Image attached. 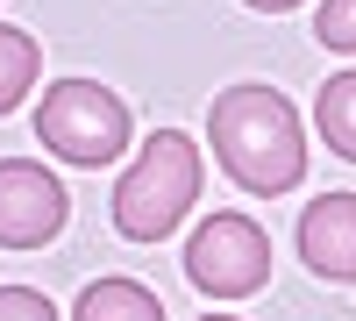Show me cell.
<instances>
[{"mask_svg":"<svg viewBox=\"0 0 356 321\" xmlns=\"http://www.w3.org/2000/svg\"><path fill=\"white\" fill-rule=\"evenodd\" d=\"M207 136H214V164L257 200H278L307 179V129L278 86H221L207 107Z\"/></svg>","mask_w":356,"mask_h":321,"instance_id":"cell-1","label":"cell"},{"mask_svg":"<svg viewBox=\"0 0 356 321\" xmlns=\"http://www.w3.org/2000/svg\"><path fill=\"white\" fill-rule=\"evenodd\" d=\"M200 200V150L193 136L178 129H150L143 136L136 164L122 171V186H114V228H122L129 243H164L178 221H186V208Z\"/></svg>","mask_w":356,"mask_h":321,"instance_id":"cell-2","label":"cell"},{"mask_svg":"<svg viewBox=\"0 0 356 321\" xmlns=\"http://www.w3.org/2000/svg\"><path fill=\"white\" fill-rule=\"evenodd\" d=\"M36 136H43V150H57L65 164H86V171H100L129 150V107L107 93L100 79H57L43 86V107H36Z\"/></svg>","mask_w":356,"mask_h":321,"instance_id":"cell-3","label":"cell"},{"mask_svg":"<svg viewBox=\"0 0 356 321\" xmlns=\"http://www.w3.org/2000/svg\"><path fill=\"white\" fill-rule=\"evenodd\" d=\"M186 279L207 300H243L271 279V236L250 214H207L186 243Z\"/></svg>","mask_w":356,"mask_h":321,"instance_id":"cell-4","label":"cell"},{"mask_svg":"<svg viewBox=\"0 0 356 321\" xmlns=\"http://www.w3.org/2000/svg\"><path fill=\"white\" fill-rule=\"evenodd\" d=\"M65 179L36 157H0V250H43L65 228Z\"/></svg>","mask_w":356,"mask_h":321,"instance_id":"cell-5","label":"cell"},{"mask_svg":"<svg viewBox=\"0 0 356 321\" xmlns=\"http://www.w3.org/2000/svg\"><path fill=\"white\" fill-rule=\"evenodd\" d=\"M300 257L314 279L356 285V193H321L300 214Z\"/></svg>","mask_w":356,"mask_h":321,"instance_id":"cell-6","label":"cell"},{"mask_svg":"<svg viewBox=\"0 0 356 321\" xmlns=\"http://www.w3.org/2000/svg\"><path fill=\"white\" fill-rule=\"evenodd\" d=\"M72 321H164V300L150 285H136V279H93L79 293Z\"/></svg>","mask_w":356,"mask_h":321,"instance_id":"cell-7","label":"cell"},{"mask_svg":"<svg viewBox=\"0 0 356 321\" xmlns=\"http://www.w3.org/2000/svg\"><path fill=\"white\" fill-rule=\"evenodd\" d=\"M314 129H321V143H328L335 157L356 164V72H335L328 86H321V100H314Z\"/></svg>","mask_w":356,"mask_h":321,"instance_id":"cell-8","label":"cell"},{"mask_svg":"<svg viewBox=\"0 0 356 321\" xmlns=\"http://www.w3.org/2000/svg\"><path fill=\"white\" fill-rule=\"evenodd\" d=\"M36 72H43L36 36H29V29H8V22H0V114H8V107H22V93L36 86Z\"/></svg>","mask_w":356,"mask_h":321,"instance_id":"cell-9","label":"cell"},{"mask_svg":"<svg viewBox=\"0 0 356 321\" xmlns=\"http://www.w3.org/2000/svg\"><path fill=\"white\" fill-rule=\"evenodd\" d=\"M314 36L328 43V50H342V57H356V0H321Z\"/></svg>","mask_w":356,"mask_h":321,"instance_id":"cell-10","label":"cell"},{"mask_svg":"<svg viewBox=\"0 0 356 321\" xmlns=\"http://www.w3.org/2000/svg\"><path fill=\"white\" fill-rule=\"evenodd\" d=\"M0 321H57V307L36 285H0Z\"/></svg>","mask_w":356,"mask_h":321,"instance_id":"cell-11","label":"cell"},{"mask_svg":"<svg viewBox=\"0 0 356 321\" xmlns=\"http://www.w3.org/2000/svg\"><path fill=\"white\" fill-rule=\"evenodd\" d=\"M243 8H257V15H285V8H300V0H243Z\"/></svg>","mask_w":356,"mask_h":321,"instance_id":"cell-12","label":"cell"},{"mask_svg":"<svg viewBox=\"0 0 356 321\" xmlns=\"http://www.w3.org/2000/svg\"><path fill=\"white\" fill-rule=\"evenodd\" d=\"M200 321H235V314H200Z\"/></svg>","mask_w":356,"mask_h":321,"instance_id":"cell-13","label":"cell"}]
</instances>
